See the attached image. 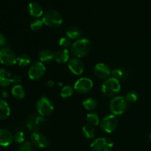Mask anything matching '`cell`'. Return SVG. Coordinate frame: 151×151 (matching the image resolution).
I'll return each mask as SVG.
<instances>
[{
  "label": "cell",
  "instance_id": "30bf717a",
  "mask_svg": "<svg viewBox=\"0 0 151 151\" xmlns=\"http://www.w3.org/2000/svg\"><path fill=\"white\" fill-rule=\"evenodd\" d=\"M93 82L91 79L87 78H82L78 79L74 86V88L80 94H86L92 89Z\"/></svg>",
  "mask_w": 151,
  "mask_h": 151
},
{
  "label": "cell",
  "instance_id": "44dd1931",
  "mask_svg": "<svg viewBox=\"0 0 151 151\" xmlns=\"http://www.w3.org/2000/svg\"><path fill=\"white\" fill-rule=\"evenodd\" d=\"M66 36L70 40H75L78 39L81 36V32L79 28H78L75 26H71L68 27V29H66Z\"/></svg>",
  "mask_w": 151,
  "mask_h": 151
},
{
  "label": "cell",
  "instance_id": "7a4b0ae2",
  "mask_svg": "<svg viewBox=\"0 0 151 151\" xmlns=\"http://www.w3.org/2000/svg\"><path fill=\"white\" fill-rule=\"evenodd\" d=\"M91 49V43L86 38H81L72 44L71 47V52L74 56L79 58L85 57L88 54Z\"/></svg>",
  "mask_w": 151,
  "mask_h": 151
},
{
  "label": "cell",
  "instance_id": "d590c367",
  "mask_svg": "<svg viewBox=\"0 0 151 151\" xmlns=\"http://www.w3.org/2000/svg\"><path fill=\"white\" fill-rule=\"evenodd\" d=\"M150 141H151V133H150Z\"/></svg>",
  "mask_w": 151,
  "mask_h": 151
},
{
  "label": "cell",
  "instance_id": "5b68a950",
  "mask_svg": "<svg viewBox=\"0 0 151 151\" xmlns=\"http://www.w3.org/2000/svg\"><path fill=\"white\" fill-rule=\"evenodd\" d=\"M46 72V67L41 61L33 62L30 64L28 70V76L32 81L41 79Z\"/></svg>",
  "mask_w": 151,
  "mask_h": 151
},
{
  "label": "cell",
  "instance_id": "83f0119b",
  "mask_svg": "<svg viewBox=\"0 0 151 151\" xmlns=\"http://www.w3.org/2000/svg\"><path fill=\"white\" fill-rule=\"evenodd\" d=\"M43 25H44V22L42 20H40V19H35V20L32 21L29 24L30 27V29L33 31H38L43 27Z\"/></svg>",
  "mask_w": 151,
  "mask_h": 151
},
{
  "label": "cell",
  "instance_id": "7402d4cb",
  "mask_svg": "<svg viewBox=\"0 0 151 151\" xmlns=\"http://www.w3.org/2000/svg\"><path fill=\"white\" fill-rule=\"evenodd\" d=\"M84 109L87 111H92L97 106V102L93 98H87L82 103Z\"/></svg>",
  "mask_w": 151,
  "mask_h": 151
},
{
  "label": "cell",
  "instance_id": "4fadbf2b",
  "mask_svg": "<svg viewBox=\"0 0 151 151\" xmlns=\"http://www.w3.org/2000/svg\"><path fill=\"white\" fill-rule=\"evenodd\" d=\"M30 139L32 144L38 148H45L49 145V141L47 137L40 133H32Z\"/></svg>",
  "mask_w": 151,
  "mask_h": 151
},
{
  "label": "cell",
  "instance_id": "6da1fadb",
  "mask_svg": "<svg viewBox=\"0 0 151 151\" xmlns=\"http://www.w3.org/2000/svg\"><path fill=\"white\" fill-rule=\"evenodd\" d=\"M121 86L119 81L113 78H109L103 83L101 91L107 97H115L120 91Z\"/></svg>",
  "mask_w": 151,
  "mask_h": 151
},
{
  "label": "cell",
  "instance_id": "ffe728a7",
  "mask_svg": "<svg viewBox=\"0 0 151 151\" xmlns=\"http://www.w3.org/2000/svg\"><path fill=\"white\" fill-rule=\"evenodd\" d=\"M11 93L12 95L18 100H22L25 96L24 89L23 86L19 85V84H16L12 88Z\"/></svg>",
  "mask_w": 151,
  "mask_h": 151
},
{
  "label": "cell",
  "instance_id": "2e32d148",
  "mask_svg": "<svg viewBox=\"0 0 151 151\" xmlns=\"http://www.w3.org/2000/svg\"><path fill=\"white\" fill-rule=\"evenodd\" d=\"M28 11L31 16L35 18L40 17L44 14L43 8L41 4H38V2H35V1H32L29 3L28 5Z\"/></svg>",
  "mask_w": 151,
  "mask_h": 151
},
{
  "label": "cell",
  "instance_id": "f546056e",
  "mask_svg": "<svg viewBox=\"0 0 151 151\" xmlns=\"http://www.w3.org/2000/svg\"><path fill=\"white\" fill-rule=\"evenodd\" d=\"M125 99L128 101V103H134L138 100V95L135 91H129L125 96Z\"/></svg>",
  "mask_w": 151,
  "mask_h": 151
},
{
  "label": "cell",
  "instance_id": "8992f818",
  "mask_svg": "<svg viewBox=\"0 0 151 151\" xmlns=\"http://www.w3.org/2000/svg\"><path fill=\"white\" fill-rule=\"evenodd\" d=\"M36 109L40 115L47 116L53 112L54 106L50 100L46 97H42L37 101Z\"/></svg>",
  "mask_w": 151,
  "mask_h": 151
},
{
  "label": "cell",
  "instance_id": "52a82bcc",
  "mask_svg": "<svg viewBox=\"0 0 151 151\" xmlns=\"http://www.w3.org/2000/svg\"><path fill=\"white\" fill-rule=\"evenodd\" d=\"M90 147L92 151H111L113 149L114 144L110 139L100 137L94 139Z\"/></svg>",
  "mask_w": 151,
  "mask_h": 151
},
{
  "label": "cell",
  "instance_id": "4dcf8cb0",
  "mask_svg": "<svg viewBox=\"0 0 151 151\" xmlns=\"http://www.w3.org/2000/svg\"><path fill=\"white\" fill-rule=\"evenodd\" d=\"M27 126L30 130H35V128L36 129L37 126H38L36 118H34V116H30L29 118H28L27 121Z\"/></svg>",
  "mask_w": 151,
  "mask_h": 151
},
{
  "label": "cell",
  "instance_id": "e0dca14e",
  "mask_svg": "<svg viewBox=\"0 0 151 151\" xmlns=\"http://www.w3.org/2000/svg\"><path fill=\"white\" fill-rule=\"evenodd\" d=\"M70 53L69 50L61 49L55 54V60L58 63H65L69 60Z\"/></svg>",
  "mask_w": 151,
  "mask_h": 151
},
{
  "label": "cell",
  "instance_id": "9c48e42d",
  "mask_svg": "<svg viewBox=\"0 0 151 151\" xmlns=\"http://www.w3.org/2000/svg\"><path fill=\"white\" fill-rule=\"evenodd\" d=\"M0 63L5 66H13L17 63V57L11 50L3 47L0 49Z\"/></svg>",
  "mask_w": 151,
  "mask_h": 151
},
{
  "label": "cell",
  "instance_id": "603a6c76",
  "mask_svg": "<svg viewBox=\"0 0 151 151\" xmlns=\"http://www.w3.org/2000/svg\"><path fill=\"white\" fill-rule=\"evenodd\" d=\"M82 131L84 137L87 139L94 138V135H95V131H94V127L91 125H84L82 128Z\"/></svg>",
  "mask_w": 151,
  "mask_h": 151
},
{
  "label": "cell",
  "instance_id": "f1b7e54d",
  "mask_svg": "<svg viewBox=\"0 0 151 151\" xmlns=\"http://www.w3.org/2000/svg\"><path fill=\"white\" fill-rule=\"evenodd\" d=\"M124 72L122 69H115L111 71V78H114V79L119 81V80H122L124 78Z\"/></svg>",
  "mask_w": 151,
  "mask_h": 151
},
{
  "label": "cell",
  "instance_id": "484cf974",
  "mask_svg": "<svg viewBox=\"0 0 151 151\" xmlns=\"http://www.w3.org/2000/svg\"><path fill=\"white\" fill-rule=\"evenodd\" d=\"M74 90L72 88V87H71L70 86H65L63 87V88L61 89L60 91V96H61L63 98H68V97H71V96L73 94Z\"/></svg>",
  "mask_w": 151,
  "mask_h": 151
},
{
  "label": "cell",
  "instance_id": "1f68e13d",
  "mask_svg": "<svg viewBox=\"0 0 151 151\" xmlns=\"http://www.w3.org/2000/svg\"><path fill=\"white\" fill-rule=\"evenodd\" d=\"M32 144L30 142H24L18 148V151H32Z\"/></svg>",
  "mask_w": 151,
  "mask_h": 151
},
{
  "label": "cell",
  "instance_id": "277c9868",
  "mask_svg": "<svg viewBox=\"0 0 151 151\" xmlns=\"http://www.w3.org/2000/svg\"><path fill=\"white\" fill-rule=\"evenodd\" d=\"M109 108L114 115H121L126 111L128 108V101L125 97L116 96L110 101Z\"/></svg>",
  "mask_w": 151,
  "mask_h": 151
},
{
  "label": "cell",
  "instance_id": "5bb4252c",
  "mask_svg": "<svg viewBox=\"0 0 151 151\" xmlns=\"http://www.w3.org/2000/svg\"><path fill=\"white\" fill-rule=\"evenodd\" d=\"M13 139V136L8 130L0 128V146L7 147L12 144Z\"/></svg>",
  "mask_w": 151,
  "mask_h": 151
},
{
  "label": "cell",
  "instance_id": "ac0fdd59",
  "mask_svg": "<svg viewBox=\"0 0 151 151\" xmlns=\"http://www.w3.org/2000/svg\"><path fill=\"white\" fill-rule=\"evenodd\" d=\"M39 59L41 63H50L55 59V54L50 50H42L39 53Z\"/></svg>",
  "mask_w": 151,
  "mask_h": 151
},
{
  "label": "cell",
  "instance_id": "836d02e7",
  "mask_svg": "<svg viewBox=\"0 0 151 151\" xmlns=\"http://www.w3.org/2000/svg\"><path fill=\"white\" fill-rule=\"evenodd\" d=\"M12 80H13V83H20L22 81V78L19 75H14V76H13Z\"/></svg>",
  "mask_w": 151,
  "mask_h": 151
},
{
  "label": "cell",
  "instance_id": "e575fe53",
  "mask_svg": "<svg viewBox=\"0 0 151 151\" xmlns=\"http://www.w3.org/2000/svg\"><path fill=\"white\" fill-rule=\"evenodd\" d=\"M6 43V38L1 33H0V47H3Z\"/></svg>",
  "mask_w": 151,
  "mask_h": 151
},
{
  "label": "cell",
  "instance_id": "d4e9b609",
  "mask_svg": "<svg viewBox=\"0 0 151 151\" xmlns=\"http://www.w3.org/2000/svg\"><path fill=\"white\" fill-rule=\"evenodd\" d=\"M17 63L20 66H27L31 63V59L27 55H21L17 58Z\"/></svg>",
  "mask_w": 151,
  "mask_h": 151
},
{
  "label": "cell",
  "instance_id": "3957f363",
  "mask_svg": "<svg viewBox=\"0 0 151 151\" xmlns=\"http://www.w3.org/2000/svg\"><path fill=\"white\" fill-rule=\"evenodd\" d=\"M42 21L44 24L50 27L58 28L62 24L63 19L58 12L54 10H49L43 14Z\"/></svg>",
  "mask_w": 151,
  "mask_h": 151
},
{
  "label": "cell",
  "instance_id": "4316f807",
  "mask_svg": "<svg viewBox=\"0 0 151 151\" xmlns=\"http://www.w3.org/2000/svg\"><path fill=\"white\" fill-rule=\"evenodd\" d=\"M59 45L62 49H65V50H69V48L71 49L72 44L71 43L70 39L68 37H62L59 40Z\"/></svg>",
  "mask_w": 151,
  "mask_h": 151
},
{
  "label": "cell",
  "instance_id": "cb8c5ba5",
  "mask_svg": "<svg viewBox=\"0 0 151 151\" xmlns=\"http://www.w3.org/2000/svg\"><path fill=\"white\" fill-rule=\"evenodd\" d=\"M87 122H88V125H91L92 126H97L100 124V118L98 115L95 113H88L86 116Z\"/></svg>",
  "mask_w": 151,
  "mask_h": 151
},
{
  "label": "cell",
  "instance_id": "ba28073f",
  "mask_svg": "<svg viewBox=\"0 0 151 151\" xmlns=\"http://www.w3.org/2000/svg\"><path fill=\"white\" fill-rule=\"evenodd\" d=\"M118 125V120L116 116L114 114L108 115L103 118L100 123V128L106 133H112L116 129Z\"/></svg>",
  "mask_w": 151,
  "mask_h": 151
},
{
  "label": "cell",
  "instance_id": "7c38bea8",
  "mask_svg": "<svg viewBox=\"0 0 151 151\" xmlns=\"http://www.w3.org/2000/svg\"><path fill=\"white\" fill-rule=\"evenodd\" d=\"M94 73L96 76L100 79H108L111 75V70L109 66L103 63L96 64L94 68Z\"/></svg>",
  "mask_w": 151,
  "mask_h": 151
},
{
  "label": "cell",
  "instance_id": "d6a6232c",
  "mask_svg": "<svg viewBox=\"0 0 151 151\" xmlns=\"http://www.w3.org/2000/svg\"><path fill=\"white\" fill-rule=\"evenodd\" d=\"M13 138H14V140L17 143H22V144L23 142H24V134L22 131H19V132L16 133Z\"/></svg>",
  "mask_w": 151,
  "mask_h": 151
},
{
  "label": "cell",
  "instance_id": "d6986e66",
  "mask_svg": "<svg viewBox=\"0 0 151 151\" xmlns=\"http://www.w3.org/2000/svg\"><path fill=\"white\" fill-rule=\"evenodd\" d=\"M10 114V109L6 101L0 100V119H5Z\"/></svg>",
  "mask_w": 151,
  "mask_h": 151
},
{
  "label": "cell",
  "instance_id": "9a60e30c",
  "mask_svg": "<svg viewBox=\"0 0 151 151\" xmlns=\"http://www.w3.org/2000/svg\"><path fill=\"white\" fill-rule=\"evenodd\" d=\"M13 76L4 69H0V86L7 87L13 83Z\"/></svg>",
  "mask_w": 151,
  "mask_h": 151
},
{
  "label": "cell",
  "instance_id": "8fae6325",
  "mask_svg": "<svg viewBox=\"0 0 151 151\" xmlns=\"http://www.w3.org/2000/svg\"><path fill=\"white\" fill-rule=\"evenodd\" d=\"M68 68L72 73L75 75H82L84 71L83 62L78 58H73L69 59L68 61Z\"/></svg>",
  "mask_w": 151,
  "mask_h": 151
}]
</instances>
